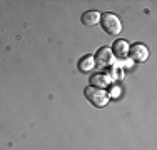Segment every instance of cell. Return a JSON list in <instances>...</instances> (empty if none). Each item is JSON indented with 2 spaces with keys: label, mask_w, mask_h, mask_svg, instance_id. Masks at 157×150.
I'll return each mask as SVG.
<instances>
[{
  "label": "cell",
  "mask_w": 157,
  "mask_h": 150,
  "mask_svg": "<svg viewBox=\"0 0 157 150\" xmlns=\"http://www.w3.org/2000/svg\"><path fill=\"white\" fill-rule=\"evenodd\" d=\"M85 97H87V100L92 105H95V107H104V105H107V102H109V95H107L102 88H97L94 85L85 88Z\"/></svg>",
  "instance_id": "obj_1"
},
{
  "label": "cell",
  "mask_w": 157,
  "mask_h": 150,
  "mask_svg": "<svg viewBox=\"0 0 157 150\" xmlns=\"http://www.w3.org/2000/svg\"><path fill=\"white\" fill-rule=\"evenodd\" d=\"M90 82L94 85H99V87H107V85L110 84V77L107 73H95Z\"/></svg>",
  "instance_id": "obj_7"
},
{
  "label": "cell",
  "mask_w": 157,
  "mask_h": 150,
  "mask_svg": "<svg viewBox=\"0 0 157 150\" xmlns=\"http://www.w3.org/2000/svg\"><path fill=\"white\" fill-rule=\"evenodd\" d=\"M130 55H132V58L136 60V62H144V60H147V57H149V48L142 43H136L130 48Z\"/></svg>",
  "instance_id": "obj_3"
},
{
  "label": "cell",
  "mask_w": 157,
  "mask_h": 150,
  "mask_svg": "<svg viewBox=\"0 0 157 150\" xmlns=\"http://www.w3.org/2000/svg\"><path fill=\"white\" fill-rule=\"evenodd\" d=\"M95 60H97V65L99 67H107V65H110L112 63V50L110 48H107V47H102L99 52H97V55H95Z\"/></svg>",
  "instance_id": "obj_4"
},
{
  "label": "cell",
  "mask_w": 157,
  "mask_h": 150,
  "mask_svg": "<svg viewBox=\"0 0 157 150\" xmlns=\"http://www.w3.org/2000/svg\"><path fill=\"white\" fill-rule=\"evenodd\" d=\"M100 20V13L97 10H89L82 15V24L84 25H95Z\"/></svg>",
  "instance_id": "obj_5"
},
{
  "label": "cell",
  "mask_w": 157,
  "mask_h": 150,
  "mask_svg": "<svg viewBox=\"0 0 157 150\" xmlns=\"http://www.w3.org/2000/svg\"><path fill=\"white\" fill-rule=\"evenodd\" d=\"M92 67H94V57H90V55L84 57L78 62V69H80L82 72H89V70H92Z\"/></svg>",
  "instance_id": "obj_8"
},
{
  "label": "cell",
  "mask_w": 157,
  "mask_h": 150,
  "mask_svg": "<svg viewBox=\"0 0 157 150\" xmlns=\"http://www.w3.org/2000/svg\"><path fill=\"white\" fill-rule=\"evenodd\" d=\"M112 50H114V54L117 55V57L122 58V57H125L127 52H129V45H127L125 40H119V42L114 43V48H112Z\"/></svg>",
  "instance_id": "obj_6"
},
{
  "label": "cell",
  "mask_w": 157,
  "mask_h": 150,
  "mask_svg": "<svg viewBox=\"0 0 157 150\" xmlns=\"http://www.w3.org/2000/svg\"><path fill=\"white\" fill-rule=\"evenodd\" d=\"M100 22H102V27L107 33L110 35H117L122 32V24L119 20V17H115L114 13H104L100 15Z\"/></svg>",
  "instance_id": "obj_2"
}]
</instances>
